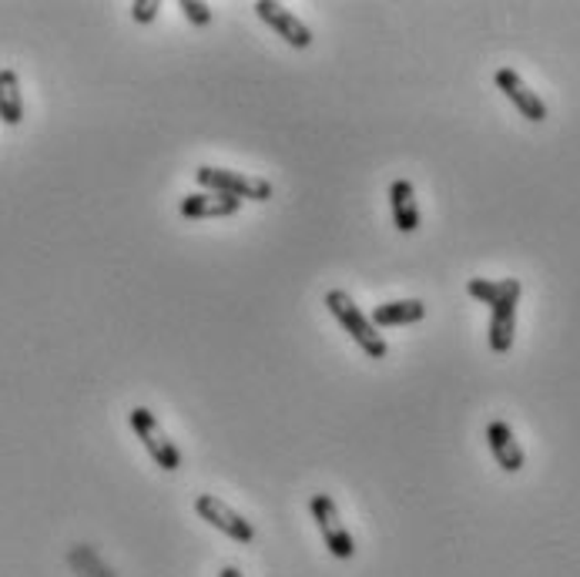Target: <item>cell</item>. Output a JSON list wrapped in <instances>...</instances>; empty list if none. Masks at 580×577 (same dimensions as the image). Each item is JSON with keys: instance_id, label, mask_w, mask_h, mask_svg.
<instances>
[{"instance_id": "obj_12", "label": "cell", "mask_w": 580, "mask_h": 577, "mask_svg": "<svg viewBox=\"0 0 580 577\" xmlns=\"http://www.w3.org/2000/svg\"><path fill=\"white\" fill-rule=\"evenodd\" d=\"M426 319V302L423 299H396V302H383L373 309L370 322L376 329H393V326H410Z\"/></svg>"}, {"instance_id": "obj_2", "label": "cell", "mask_w": 580, "mask_h": 577, "mask_svg": "<svg viewBox=\"0 0 580 577\" xmlns=\"http://www.w3.org/2000/svg\"><path fill=\"white\" fill-rule=\"evenodd\" d=\"M195 182L201 192H218V195H231V198H242V202H269L272 198L269 178L231 172V168L201 165V168H195Z\"/></svg>"}, {"instance_id": "obj_1", "label": "cell", "mask_w": 580, "mask_h": 577, "mask_svg": "<svg viewBox=\"0 0 580 577\" xmlns=\"http://www.w3.org/2000/svg\"><path fill=\"white\" fill-rule=\"evenodd\" d=\"M325 309L332 312V319L350 332L353 339H356V346L360 350L370 357V360H386V353H390V346H386V339H383V332L370 322V316L345 296L342 289H329L325 292Z\"/></svg>"}, {"instance_id": "obj_11", "label": "cell", "mask_w": 580, "mask_h": 577, "mask_svg": "<svg viewBox=\"0 0 580 577\" xmlns=\"http://www.w3.org/2000/svg\"><path fill=\"white\" fill-rule=\"evenodd\" d=\"M390 208H393V225L403 236H413L420 228V202H416V188L410 178H396L390 185Z\"/></svg>"}, {"instance_id": "obj_7", "label": "cell", "mask_w": 580, "mask_h": 577, "mask_svg": "<svg viewBox=\"0 0 580 577\" xmlns=\"http://www.w3.org/2000/svg\"><path fill=\"white\" fill-rule=\"evenodd\" d=\"M520 279H510V289L507 296L490 306V350L497 357L510 353V346H514V332H517V306H520Z\"/></svg>"}, {"instance_id": "obj_18", "label": "cell", "mask_w": 580, "mask_h": 577, "mask_svg": "<svg viewBox=\"0 0 580 577\" xmlns=\"http://www.w3.org/2000/svg\"><path fill=\"white\" fill-rule=\"evenodd\" d=\"M218 577H242V570H239L236 564H221V570H218Z\"/></svg>"}, {"instance_id": "obj_3", "label": "cell", "mask_w": 580, "mask_h": 577, "mask_svg": "<svg viewBox=\"0 0 580 577\" xmlns=\"http://www.w3.org/2000/svg\"><path fill=\"white\" fill-rule=\"evenodd\" d=\"M128 423H132V430H135V436L142 440V446L148 450V456L155 460V464L162 467V471H182V450H178V443L162 430V423H158V416L148 410V406H135L132 413H128Z\"/></svg>"}, {"instance_id": "obj_6", "label": "cell", "mask_w": 580, "mask_h": 577, "mask_svg": "<svg viewBox=\"0 0 580 577\" xmlns=\"http://www.w3.org/2000/svg\"><path fill=\"white\" fill-rule=\"evenodd\" d=\"M252 11H256L259 21H266L289 48H296V51L312 48V28H309L302 18H296L292 11H286L282 4H276V0H256Z\"/></svg>"}, {"instance_id": "obj_16", "label": "cell", "mask_w": 580, "mask_h": 577, "mask_svg": "<svg viewBox=\"0 0 580 577\" xmlns=\"http://www.w3.org/2000/svg\"><path fill=\"white\" fill-rule=\"evenodd\" d=\"M178 11L188 18V24L195 28H208L211 24V8L201 4V0H178Z\"/></svg>"}, {"instance_id": "obj_14", "label": "cell", "mask_w": 580, "mask_h": 577, "mask_svg": "<svg viewBox=\"0 0 580 577\" xmlns=\"http://www.w3.org/2000/svg\"><path fill=\"white\" fill-rule=\"evenodd\" d=\"M68 564H71V570H74L77 577H118V574H114V570L97 557V550H94L91 544H74V547L68 550Z\"/></svg>"}, {"instance_id": "obj_4", "label": "cell", "mask_w": 580, "mask_h": 577, "mask_svg": "<svg viewBox=\"0 0 580 577\" xmlns=\"http://www.w3.org/2000/svg\"><path fill=\"white\" fill-rule=\"evenodd\" d=\"M309 514L319 527V537H322L325 550L335 560H353L356 557V540H353L350 527H345V521H342V514H339V507L329 494H315L309 501Z\"/></svg>"}, {"instance_id": "obj_10", "label": "cell", "mask_w": 580, "mask_h": 577, "mask_svg": "<svg viewBox=\"0 0 580 577\" xmlns=\"http://www.w3.org/2000/svg\"><path fill=\"white\" fill-rule=\"evenodd\" d=\"M487 443H490V453H494V460L500 464L504 474H520L524 471L527 453L517 443V436H514V430H510L507 420H490L487 423Z\"/></svg>"}, {"instance_id": "obj_17", "label": "cell", "mask_w": 580, "mask_h": 577, "mask_svg": "<svg viewBox=\"0 0 580 577\" xmlns=\"http://www.w3.org/2000/svg\"><path fill=\"white\" fill-rule=\"evenodd\" d=\"M158 11H162L158 0H135V4H132V21L135 24H152L158 18Z\"/></svg>"}, {"instance_id": "obj_5", "label": "cell", "mask_w": 580, "mask_h": 577, "mask_svg": "<svg viewBox=\"0 0 580 577\" xmlns=\"http://www.w3.org/2000/svg\"><path fill=\"white\" fill-rule=\"evenodd\" d=\"M195 514L208 524V527H215L218 534H225V537H231L236 544H256V527H252V521H246L239 511H231L221 497H215V494H198L195 497Z\"/></svg>"}, {"instance_id": "obj_13", "label": "cell", "mask_w": 580, "mask_h": 577, "mask_svg": "<svg viewBox=\"0 0 580 577\" xmlns=\"http://www.w3.org/2000/svg\"><path fill=\"white\" fill-rule=\"evenodd\" d=\"M0 122L8 128H18L24 122V94L14 68H0Z\"/></svg>"}, {"instance_id": "obj_8", "label": "cell", "mask_w": 580, "mask_h": 577, "mask_svg": "<svg viewBox=\"0 0 580 577\" xmlns=\"http://www.w3.org/2000/svg\"><path fill=\"white\" fill-rule=\"evenodd\" d=\"M494 84L504 91V97L524 114L527 122H534V125L547 122V104H543V97H540L514 68H500V71L494 74Z\"/></svg>"}, {"instance_id": "obj_9", "label": "cell", "mask_w": 580, "mask_h": 577, "mask_svg": "<svg viewBox=\"0 0 580 577\" xmlns=\"http://www.w3.org/2000/svg\"><path fill=\"white\" fill-rule=\"evenodd\" d=\"M242 198H231V195H218V192H191L182 198L178 212L188 221H201V218H231L242 212Z\"/></svg>"}, {"instance_id": "obj_15", "label": "cell", "mask_w": 580, "mask_h": 577, "mask_svg": "<svg viewBox=\"0 0 580 577\" xmlns=\"http://www.w3.org/2000/svg\"><path fill=\"white\" fill-rule=\"evenodd\" d=\"M507 289H510V279H470L467 282V292L484 306H497L507 296Z\"/></svg>"}]
</instances>
